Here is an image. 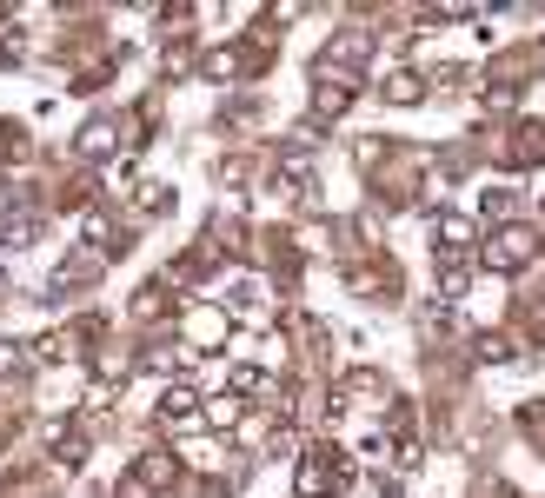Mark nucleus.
Here are the masks:
<instances>
[{
  "mask_svg": "<svg viewBox=\"0 0 545 498\" xmlns=\"http://www.w3.org/2000/svg\"><path fill=\"white\" fill-rule=\"evenodd\" d=\"M532 253V233H519V226H512V233H499V240H492V266H519V259Z\"/></svg>",
  "mask_w": 545,
  "mask_h": 498,
  "instance_id": "f257e3e1",
  "label": "nucleus"
}]
</instances>
